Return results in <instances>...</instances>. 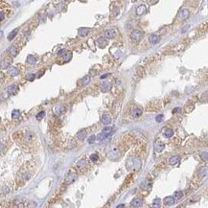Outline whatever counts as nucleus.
Returning <instances> with one entry per match:
<instances>
[{"mask_svg":"<svg viewBox=\"0 0 208 208\" xmlns=\"http://www.w3.org/2000/svg\"><path fill=\"white\" fill-rule=\"evenodd\" d=\"M14 138L20 147L27 152H36L39 149V139L36 133L29 128L22 129L14 132Z\"/></svg>","mask_w":208,"mask_h":208,"instance_id":"obj_1","label":"nucleus"},{"mask_svg":"<svg viewBox=\"0 0 208 208\" xmlns=\"http://www.w3.org/2000/svg\"><path fill=\"white\" fill-rule=\"evenodd\" d=\"M13 14L11 6L4 0H0V25L5 22Z\"/></svg>","mask_w":208,"mask_h":208,"instance_id":"obj_2","label":"nucleus"},{"mask_svg":"<svg viewBox=\"0 0 208 208\" xmlns=\"http://www.w3.org/2000/svg\"><path fill=\"white\" fill-rule=\"evenodd\" d=\"M32 175H33V173H32V171L29 169V166L23 167L22 170H21V171L19 172L20 180L24 181V182H25V181H28L31 178Z\"/></svg>","mask_w":208,"mask_h":208,"instance_id":"obj_3","label":"nucleus"},{"mask_svg":"<svg viewBox=\"0 0 208 208\" xmlns=\"http://www.w3.org/2000/svg\"><path fill=\"white\" fill-rule=\"evenodd\" d=\"M126 166L129 170H138L141 166V161L138 158H130L127 162Z\"/></svg>","mask_w":208,"mask_h":208,"instance_id":"obj_4","label":"nucleus"},{"mask_svg":"<svg viewBox=\"0 0 208 208\" xmlns=\"http://www.w3.org/2000/svg\"><path fill=\"white\" fill-rule=\"evenodd\" d=\"M130 38H131V40L134 43H138L142 39V38H143V32H141V31L139 30L133 31L132 33H131V35H130Z\"/></svg>","mask_w":208,"mask_h":208,"instance_id":"obj_5","label":"nucleus"},{"mask_svg":"<svg viewBox=\"0 0 208 208\" xmlns=\"http://www.w3.org/2000/svg\"><path fill=\"white\" fill-rule=\"evenodd\" d=\"M188 17H189V11L187 9H183L182 11H180V13L178 14V19L180 20V21H183V20L187 19Z\"/></svg>","mask_w":208,"mask_h":208,"instance_id":"obj_6","label":"nucleus"},{"mask_svg":"<svg viewBox=\"0 0 208 208\" xmlns=\"http://www.w3.org/2000/svg\"><path fill=\"white\" fill-rule=\"evenodd\" d=\"M154 151H156V153H161L162 151L165 149V144H164L163 142L160 141V140H158L154 143Z\"/></svg>","mask_w":208,"mask_h":208,"instance_id":"obj_7","label":"nucleus"},{"mask_svg":"<svg viewBox=\"0 0 208 208\" xmlns=\"http://www.w3.org/2000/svg\"><path fill=\"white\" fill-rule=\"evenodd\" d=\"M78 178V175L76 173H70L69 175H67V178H65V183L66 184H70V183L74 182Z\"/></svg>","mask_w":208,"mask_h":208,"instance_id":"obj_8","label":"nucleus"},{"mask_svg":"<svg viewBox=\"0 0 208 208\" xmlns=\"http://www.w3.org/2000/svg\"><path fill=\"white\" fill-rule=\"evenodd\" d=\"M144 204V201L143 200L141 199H138V198H136V199H133L131 201H130V205L133 206V207H140Z\"/></svg>","mask_w":208,"mask_h":208,"instance_id":"obj_9","label":"nucleus"},{"mask_svg":"<svg viewBox=\"0 0 208 208\" xmlns=\"http://www.w3.org/2000/svg\"><path fill=\"white\" fill-rule=\"evenodd\" d=\"M18 52H19V48L17 47V44L12 45L11 47L9 48V53H10L11 57H15L18 54Z\"/></svg>","mask_w":208,"mask_h":208,"instance_id":"obj_10","label":"nucleus"},{"mask_svg":"<svg viewBox=\"0 0 208 208\" xmlns=\"http://www.w3.org/2000/svg\"><path fill=\"white\" fill-rule=\"evenodd\" d=\"M96 43H97V45L99 46V47L101 48H105L106 45H108V40L105 39V38H99V39H97V41H96Z\"/></svg>","mask_w":208,"mask_h":208,"instance_id":"obj_11","label":"nucleus"},{"mask_svg":"<svg viewBox=\"0 0 208 208\" xmlns=\"http://www.w3.org/2000/svg\"><path fill=\"white\" fill-rule=\"evenodd\" d=\"M12 63V58H6L4 61L0 63V68L1 69H6V68H8Z\"/></svg>","mask_w":208,"mask_h":208,"instance_id":"obj_12","label":"nucleus"},{"mask_svg":"<svg viewBox=\"0 0 208 208\" xmlns=\"http://www.w3.org/2000/svg\"><path fill=\"white\" fill-rule=\"evenodd\" d=\"M105 36L108 39H113L114 36H116V32L114 29H109V30H106L105 32Z\"/></svg>","mask_w":208,"mask_h":208,"instance_id":"obj_13","label":"nucleus"},{"mask_svg":"<svg viewBox=\"0 0 208 208\" xmlns=\"http://www.w3.org/2000/svg\"><path fill=\"white\" fill-rule=\"evenodd\" d=\"M159 39H160V38H159V36L156 35V34L151 35L150 38H149V40H150V42L152 44H156V43L159 41Z\"/></svg>","mask_w":208,"mask_h":208,"instance_id":"obj_14","label":"nucleus"},{"mask_svg":"<svg viewBox=\"0 0 208 208\" xmlns=\"http://www.w3.org/2000/svg\"><path fill=\"white\" fill-rule=\"evenodd\" d=\"M164 204L165 205H173L174 203H175V198L174 197H171V196H168V197H166L165 199H164Z\"/></svg>","mask_w":208,"mask_h":208,"instance_id":"obj_15","label":"nucleus"},{"mask_svg":"<svg viewBox=\"0 0 208 208\" xmlns=\"http://www.w3.org/2000/svg\"><path fill=\"white\" fill-rule=\"evenodd\" d=\"M17 90H18V86H15V84H12V86H9L8 93L10 95H14V94H17Z\"/></svg>","mask_w":208,"mask_h":208,"instance_id":"obj_16","label":"nucleus"},{"mask_svg":"<svg viewBox=\"0 0 208 208\" xmlns=\"http://www.w3.org/2000/svg\"><path fill=\"white\" fill-rule=\"evenodd\" d=\"M111 88V83L108 82H104V83L101 86V90L103 92H108Z\"/></svg>","mask_w":208,"mask_h":208,"instance_id":"obj_17","label":"nucleus"},{"mask_svg":"<svg viewBox=\"0 0 208 208\" xmlns=\"http://www.w3.org/2000/svg\"><path fill=\"white\" fill-rule=\"evenodd\" d=\"M111 116L109 114H104L103 117H102V122L105 124V125H108L111 123Z\"/></svg>","mask_w":208,"mask_h":208,"instance_id":"obj_18","label":"nucleus"},{"mask_svg":"<svg viewBox=\"0 0 208 208\" xmlns=\"http://www.w3.org/2000/svg\"><path fill=\"white\" fill-rule=\"evenodd\" d=\"M86 135H87V132H86V130H81L80 131L77 133V137H78V139L81 140V141H83V139L86 137Z\"/></svg>","mask_w":208,"mask_h":208,"instance_id":"obj_19","label":"nucleus"},{"mask_svg":"<svg viewBox=\"0 0 208 208\" xmlns=\"http://www.w3.org/2000/svg\"><path fill=\"white\" fill-rule=\"evenodd\" d=\"M145 12H146V6L145 5H140L136 9V14L138 15H142L143 14H145Z\"/></svg>","mask_w":208,"mask_h":208,"instance_id":"obj_20","label":"nucleus"},{"mask_svg":"<svg viewBox=\"0 0 208 208\" xmlns=\"http://www.w3.org/2000/svg\"><path fill=\"white\" fill-rule=\"evenodd\" d=\"M206 175H207V167L201 168V169L199 171V174H198V175H199V178H203L204 177H206Z\"/></svg>","mask_w":208,"mask_h":208,"instance_id":"obj_21","label":"nucleus"},{"mask_svg":"<svg viewBox=\"0 0 208 208\" xmlns=\"http://www.w3.org/2000/svg\"><path fill=\"white\" fill-rule=\"evenodd\" d=\"M64 111H65V108H64L63 105H58L55 108V112L58 115H61V114L64 113Z\"/></svg>","mask_w":208,"mask_h":208,"instance_id":"obj_22","label":"nucleus"},{"mask_svg":"<svg viewBox=\"0 0 208 208\" xmlns=\"http://www.w3.org/2000/svg\"><path fill=\"white\" fill-rule=\"evenodd\" d=\"M179 157L178 156H172V157L169 159V163L171 164V165H177V164L179 162Z\"/></svg>","mask_w":208,"mask_h":208,"instance_id":"obj_23","label":"nucleus"},{"mask_svg":"<svg viewBox=\"0 0 208 208\" xmlns=\"http://www.w3.org/2000/svg\"><path fill=\"white\" fill-rule=\"evenodd\" d=\"M141 187L143 189H150L152 187V180L151 179H146L144 181V183L141 185Z\"/></svg>","mask_w":208,"mask_h":208,"instance_id":"obj_24","label":"nucleus"},{"mask_svg":"<svg viewBox=\"0 0 208 208\" xmlns=\"http://www.w3.org/2000/svg\"><path fill=\"white\" fill-rule=\"evenodd\" d=\"M163 134L165 137H167V138H170V137H172L173 134H174V130H171V129H167V130H165L163 131Z\"/></svg>","mask_w":208,"mask_h":208,"instance_id":"obj_25","label":"nucleus"},{"mask_svg":"<svg viewBox=\"0 0 208 208\" xmlns=\"http://www.w3.org/2000/svg\"><path fill=\"white\" fill-rule=\"evenodd\" d=\"M141 114H142V110L140 109V108H134V109L132 110V116L135 117V118H137V117H140V116H141Z\"/></svg>","mask_w":208,"mask_h":208,"instance_id":"obj_26","label":"nucleus"},{"mask_svg":"<svg viewBox=\"0 0 208 208\" xmlns=\"http://www.w3.org/2000/svg\"><path fill=\"white\" fill-rule=\"evenodd\" d=\"M18 74H19V71H18V69H17V68H15V67H14V68L10 69V71H9V75L12 76V77L17 76Z\"/></svg>","mask_w":208,"mask_h":208,"instance_id":"obj_27","label":"nucleus"},{"mask_svg":"<svg viewBox=\"0 0 208 208\" xmlns=\"http://www.w3.org/2000/svg\"><path fill=\"white\" fill-rule=\"evenodd\" d=\"M108 135H110V134H106V133H105V132H102V133H99L96 138H97V140H99V141H103V140H105Z\"/></svg>","mask_w":208,"mask_h":208,"instance_id":"obj_28","label":"nucleus"},{"mask_svg":"<svg viewBox=\"0 0 208 208\" xmlns=\"http://www.w3.org/2000/svg\"><path fill=\"white\" fill-rule=\"evenodd\" d=\"M26 61H27V63H29V64H35L36 63V58L35 57H33V56H28V58H27V60H26Z\"/></svg>","mask_w":208,"mask_h":208,"instance_id":"obj_29","label":"nucleus"},{"mask_svg":"<svg viewBox=\"0 0 208 208\" xmlns=\"http://www.w3.org/2000/svg\"><path fill=\"white\" fill-rule=\"evenodd\" d=\"M88 29L87 28H81L80 30H79V34H80V36H86L87 34H88Z\"/></svg>","mask_w":208,"mask_h":208,"instance_id":"obj_30","label":"nucleus"},{"mask_svg":"<svg viewBox=\"0 0 208 208\" xmlns=\"http://www.w3.org/2000/svg\"><path fill=\"white\" fill-rule=\"evenodd\" d=\"M89 82H90V77H89V76H86V77L82 80V84H83V86H86L88 84Z\"/></svg>","mask_w":208,"mask_h":208,"instance_id":"obj_31","label":"nucleus"},{"mask_svg":"<svg viewBox=\"0 0 208 208\" xmlns=\"http://www.w3.org/2000/svg\"><path fill=\"white\" fill-rule=\"evenodd\" d=\"M17 32H18V29H14V30L13 31V32H12V33L8 36V39H9V40H12V39H14V36H17Z\"/></svg>","mask_w":208,"mask_h":208,"instance_id":"obj_32","label":"nucleus"},{"mask_svg":"<svg viewBox=\"0 0 208 208\" xmlns=\"http://www.w3.org/2000/svg\"><path fill=\"white\" fill-rule=\"evenodd\" d=\"M20 117V112L18 110H14L13 113H12V118L13 119H17Z\"/></svg>","mask_w":208,"mask_h":208,"instance_id":"obj_33","label":"nucleus"},{"mask_svg":"<svg viewBox=\"0 0 208 208\" xmlns=\"http://www.w3.org/2000/svg\"><path fill=\"white\" fill-rule=\"evenodd\" d=\"M113 130H114L113 128H111V127H108V128H105V129H104V130H103V132L106 133V134H111V132L113 131Z\"/></svg>","mask_w":208,"mask_h":208,"instance_id":"obj_34","label":"nucleus"},{"mask_svg":"<svg viewBox=\"0 0 208 208\" xmlns=\"http://www.w3.org/2000/svg\"><path fill=\"white\" fill-rule=\"evenodd\" d=\"M174 196H175V199H178V200H179V199H181V198L183 197V193L181 191H177L175 192V194H174Z\"/></svg>","mask_w":208,"mask_h":208,"instance_id":"obj_35","label":"nucleus"},{"mask_svg":"<svg viewBox=\"0 0 208 208\" xmlns=\"http://www.w3.org/2000/svg\"><path fill=\"white\" fill-rule=\"evenodd\" d=\"M90 160H92L93 162H95V161L98 160V158H99V156H98L97 153H92V154H90Z\"/></svg>","mask_w":208,"mask_h":208,"instance_id":"obj_36","label":"nucleus"},{"mask_svg":"<svg viewBox=\"0 0 208 208\" xmlns=\"http://www.w3.org/2000/svg\"><path fill=\"white\" fill-rule=\"evenodd\" d=\"M86 165V160H81V161H79L78 163H77V167L78 168H83V167H84Z\"/></svg>","mask_w":208,"mask_h":208,"instance_id":"obj_37","label":"nucleus"},{"mask_svg":"<svg viewBox=\"0 0 208 208\" xmlns=\"http://www.w3.org/2000/svg\"><path fill=\"white\" fill-rule=\"evenodd\" d=\"M153 207H156V206L159 207V206H160V200H159V199H156V200L153 201Z\"/></svg>","mask_w":208,"mask_h":208,"instance_id":"obj_38","label":"nucleus"},{"mask_svg":"<svg viewBox=\"0 0 208 208\" xmlns=\"http://www.w3.org/2000/svg\"><path fill=\"white\" fill-rule=\"evenodd\" d=\"M44 116H45V112H44V111H41V112H39V113L36 115V119L40 120V119H42V118H43Z\"/></svg>","mask_w":208,"mask_h":208,"instance_id":"obj_39","label":"nucleus"},{"mask_svg":"<svg viewBox=\"0 0 208 208\" xmlns=\"http://www.w3.org/2000/svg\"><path fill=\"white\" fill-rule=\"evenodd\" d=\"M95 139H96V136H95V135H91L88 138V143H89V144H92V143H94Z\"/></svg>","mask_w":208,"mask_h":208,"instance_id":"obj_40","label":"nucleus"},{"mask_svg":"<svg viewBox=\"0 0 208 208\" xmlns=\"http://www.w3.org/2000/svg\"><path fill=\"white\" fill-rule=\"evenodd\" d=\"M5 80V75H4V73L0 72V83H3V81Z\"/></svg>","mask_w":208,"mask_h":208,"instance_id":"obj_41","label":"nucleus"},{"mask_svg":"<svg viewBox=\"0 0 208 208\" xmlns=\"http://www.w3.org/2000/svg\"><path fill=\"white\" fill-rule=\"evenodd\" d=\"M162 115H158L157 117H156V121H157V122H161V121H162Z\"/></svg>","mask_w":208,"mask_h":208,"instance_id":"obj_42","label":"nucleus"},{"mask_svg":"<svg viewBox=\"0 0 208 208\" xmlns=\"http://www.w3.org/2000/svg\"><path fill=\"white\" fill-rule=\"evenodd\" d=\"M27 78L29 79V80L32 81V80H34V78H35V75H29V76H28V77H27Z\"/></svg>","mask_w":208,"mask_h":208,"instance_id":"obj_43","label":"nucleus"},{"mask_svg":"<svg viewBox=\"0 0 208 208\" xmlns=\"http://www.w3.org/2000/svg\"><path fill=\"white\" fill-rule=\"evenodd\" d=\"M3 150V143L1 141H0V152Z\"/></svg>","mask_w":208,"mask_h":208,"instance_id":"obj_44","label":"nucleus"},{"mask_svg":"<svg viewBox=\"0 0 208 208\" xmlns=\"http://www.w3.org/2000/svg\"><path fill=\"white\" fill-rule=\"evenodd\" d=\"M2 36H3V31H0V39H2Z\"/></svg>","mask_w":208,"mask_h":208,"instance_id":"obj_45","label":"nucleus"},{"mask_svg":"<svg viewBox=\"0 0 208 208\" xmlns=\"http://www.w3.org/2000/svg\"><path fill=\"white\" fill-rule=\"evenodd\" d=\"M117 207H118V208H119V207H124V204H121V205H118V206H117Z\"/></svg>","mask_w":208,"mask_h":208,"instance_id":"obj_46","label":"nucleus"},{"mask_svg":"<svg viewBox=\"0 0 208 208\" xmlns=\"http://www.w3.org/2000/svg\"><path fill=\"white\" fill-rule=\"evenodd\" d=\"M132 1H133V2H135V1H136V0H132Z\"/></svg>","mask_w":208,"mask_h":208,"instance_id":"obj_47","label":"nucleus"}]
</instances>
